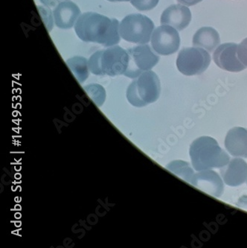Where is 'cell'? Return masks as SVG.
<instances>
[{
	"label": "cell",
	"instance_id": "1",
	"mask_svg": "<svg viewBox=\"0 0 247 248\" xmlns=\"http://www.w3.org/2000/svg\"><path fill=\"white\" fill-rule=\"evenodd\" d=\"M119 20L93 12L82 15L77 19L75 30L77 37L87 43H95L112 46L120 42Z\"/></svg>",
	"mask_w": 247,
	"mask_h": 248
},
{
	"label": "cell",
	"instance_id": "2",
	"mask_svg": "<svg viewBox=\"0 0 247 248\" xmlns=\"http://www.w3.org/2000/svg\"><path fill=\"white\" fill-rule=\"evenodd\" d=\"M189 155L193 167L198 171L223 167L230 160L228 154L210 137H201L193 141Z\"/></svg>",
	"mask_w": 247,
	"mask_h": 248
},
{
	"label": "cell",
	"instance_id": "3",
	"mask_svg": "<svg viewBox=\"0 0 247 248\" xmlns=\"http://www.w3.org/2000/svg\"><path fill=\"white\" fill-rule=\"evenodd\" d=\"M128 52L119 46L95 52L89 60V68L96 76L124 75L129 64Z\"/></svg>",
	"mask_w": 247,
	"mask_h": 248
},
{
	"label": "cell",
	"instance_id": "4",
	"mask_svg": "<svg viewBox=\"0 0 247 248\" xmlns=\"http://www.w3.org/2000/svg\"><path fill=\"white\" fill-rule=\"evenodd\" d=\"M160 81L157 75L148 70L141 73L130 84L127 98L133 106L142 108L156 102L160 95Z\"/></svg>",
	"mask_w": 247,
	"mask_h": 248
},
{
	"label": "cell",
	"instance_id": "5",
	"mask_svg": "<svg viewBox=\"0 0 247 248\" xmlns=\"http://www.w3.org/2000/svg\"><path fill=\"white\" fill-rule=\"evenodd\" d=\"M154 29V22L149 17L141 14H132L121 22L119 33L127 42L146 44L151 40Z\"/></svg>",
	"mask_w": 247,
	"mask_h": 248
},
{
	"label": "cell",
	"instance_id": "6",
	"mask_svg": "<svg viewBox=\"0 0 247 248\" xmlns=\"http://www.w3.org/2000/svg\"><path fill=\"white\" fill-rule=\"evenodd\" d=\"M210 63L209 52L200 47L183 48L177 58V69L182 74L187 76L202 74Z\"/></svg>",
	"mask_w": 247,
	"mask_h": 248
},
{
	"label": "cell",
	"instance_id": "7",
	"mask_svg": "<svg viewBox=\"0 0 247 248\" xmlns=\"http://www.w3.org/2000/svg\"><path fill=\"white\" fill-rule=\"evenodd\" d=\"M127 51L130 59L127 71L124 76L130 78H136L144 72L151 70L160 59L146 44L130 48Z\"/></svg>",
	"mask_w": 247,
	"mask_h": 248
},
{
	"label": "cell",
	"instance_id": "8",
	"mask_svg": "<svg viewBox=\"0 0 247 248\" xmlns=\"http://www.w3.org/2000/svg\"><path fill=\"white\" fill-rule=\"evenodd\" d=\"M151 45L159 55L167 56L177 52L180 46V37L177 29L170 26H159L154 30Z\"/></svg>",
	"mask_w": 247,
	"mask_h": 248
},
{
	"label": "cell",
	"instance_id": "9",
	"mask_svg": "<svg viewBox=\"0 0 247 248\" xmlns=\"http://www.w3.org/2000/svg\"><path fill=\"white\" fill-rule=\"evenodd\" d=\"M238 44L227 43L219 46L214 52L215 63L220 69L232 73H239L244 70V66L238 56Z\"/></svg>",
	"mask_w": 247,
	"mask_h": 248
},
{
	"label": "cell",
	"instance_id": "10",
	"mask_svg": "<svg viewBox=\"0 0 247 248\" xmlns=\"http://www.w3.org/2000/svg\"><path fill=\"white\" fill-rule=\"evenodd\" d=\"M191 184L202 192L216 198H220L224 191L223 180L218 174L210 170L194 174Z\"/></svg>",
	"mask_w": 247,
	"mask_h": 248
},
{
	"label": "cell",
	"instance_id": "11",
	"mask_svg": "<svg viewBox=\"0 0 247 248\" xmlns=\"http://www.w3.org/2000/svg\"><path fill=\"white\" fill-rule=\"evenodd\" d=\"M160 21L162 26H172L177 31H183L191 23V11L186 5H170L162 12Z\"/></svg>",
	"mask_w": 247,
	"mask_h": 248
},
{
	"label": "cell",
	"instance_id": "12",
	"mask_svg": "<svg viewBox=\"0 0 247 248\" xmlns=\"http://www.w3.org/2000/svg\"><path fill=\"white\" fill-rule=\"evenodd\" d=\"M220 174L226 185L238 186L247 180V163L241 158H234L220 169Z\"/></svg>",
	"mask_w": 247,
	"mask_h": 248
},
{
	"label": "cell",
	"instance_id": "13",
	"mask_svg": "<svg viewBox=\"0 0 247 248\" xmlns=\"http://www.w3.org/2000/svg\"><path fill=\"white\" fill-rule=\"evenodd\" d=\"M80 16V10L77 5L70 1H63L58 4L53 11L55 26L62 29H71Z\"/></svg>",
	"mask_w": 247,
	"mask_h": 248
},
{
	"label": "cell",
	"instance_id": "14",
	"mask_svg": "<svg viewBox=\"0 0 247 248\" xmlns=\"http://www.w3.org/2000/svg\"><path fill=\"white\" fill-rule=\"evenodd\" d=\"M225 147L230 155L247 158V128L235 127L226 134Z\"/></svg>",
	"mask_w": 247,
	"mask_h": 248
},
{
	"label": "cell",
	"instance_id": "15",
	"mask_svg": "<svg viewBox=\"0 0 247 248\" xmlns=\"http://www.w3.org/2000/svg\"><path fill=\"white\" fill-rule=\"evenodd\" d=\"M192 42L194 46L205 48L208 52H212L220 45V35L213 28L202 27L194 34Z\"/></svg>",
	"mask_w": 247,
	"mask_h": 248
},
{
	"label": "cell",
	"instance_id": "16",
	"mask_svg": "<svg viewBox=\"0 0 247 248\" xmlns=\"http://www.w3.org/2000/svg\"><path fill=\"white\" fill-rule=\"evenodd\" d=\"M66 64L78 82L84 83L89 76V62L83 57H74L66 61Z\"/></svg>",
	"mask_w": 247,
	"mask_h": 248
},
{
	"label": "cell",
	"instance_id": "17",
	"mask_svg": "<svg viewBox=\"0 0 247 248\" xmlns=\"http://www.w3.org/2000/svg\"><path fill=\"white\" fill-rule=\"evenodd\" d=\"M167 170L171 171L173 174H176L179 177L184 180L185 181L191 184L194 174V170L190 166L189 163L183 160H176L170 163L166 166Z\"/></svg>",
	"mask_w": 247,
	"mask_h": 248
},
{
	"label": "cell",
	"instance_id": "18",
	"mask_svg": "<svg viewBox=\"0 0 247 248\" xmlns=\"http://www.w3.org/2000/svg\"><path fill=\"white\" fill-rule=\"evenodd\" d=\"M86 92L88 94L92 100L95 102V105L101 107L104 104L106 98V93L105 89L98 84H93L84 87Z\"/></svg>",
	"mask_w": 247,
	"mask_h": 248
},
{
	"label": "cell",
	"instance_id": "19",
	"mask_svg": "<svg viewBox=\"0 0 247 248\" xmlns=\"http://www.w3.org/2000/svg\"><path fill=\"white\" fill-rule=\"evenodd\" d=\"M159 0H131L132 5L139 11H150L154 9L159 3Z\"/></svg>",
	"mask_w": 247,
	"mask_h": 248
},
{
	"label": "cell",
	"instance_id": "20",
	"mask_svg": "<svg viewBox=\"0 0 247 248\" xmlns=\"http://www.w3.org/2000/svg\"><path fill=\"white\" fill-rule=\"evenodd\" d=\"M238 56L241 63L247 67V38L238 45Z\"/></svg>",
	"mask_w": 247,
	"mask_h": 248
},
{
	"label": "cell",
	"instance_id": "21",
	"mask_svg": "<svg viewBox=\"0 0 247 248\" xmlns=\"http://www.w3.org/2000/svg\"><path fill=\"white\" fill-rule=\"evenodd\" d=\"M40 1L48 8H53V7H56L62 1H68V0H40Z\"/></svg>",
	"mask_w": 247,
	"mask_h": 248
},
{
	"label": "cell",
	"instance_id": "22",
	"mask_svg": "<svg viewBox=\"0 0 247 248\" xmlns=\"http://www.w3.org/2000/svg\"><path fill=\"white\" fill-rule=\"evenodd\" d=\"M202 1V0H177V2L183 4V5H186V6H193Z\"/></svg>",
	"mask_w": 247,
	"mask_h": 248
},
{
	"label": "cell",
	"instance_id": "23",
	"mask_svg": "<svg viewBox=\"0 0 247 248\" xmlns=\"http://www.w3.org/2000/svg\"><path fill=\"white\" fill-rule=\"evenodd\" d=\"M238 206L240 207L247 209V196H244L240 199L238 203Z\"/></svg>",
	"mask_w": 247,
	"mask_h": 248
},
{
	"label": "cell",
	"instance_id": "24",
	"mask_svg": "<svg viewBox=\"0 0 247 248\" xmlns=\"http://www.w3.org/2000/svg\"><path fill=\"white\" fill-rule=\"evenodd\" d=\"M109 2H128L131 0H108Z\"/></svg>",
	"mask_w": 247,
	"mask_h": 248
}]
</instances>
